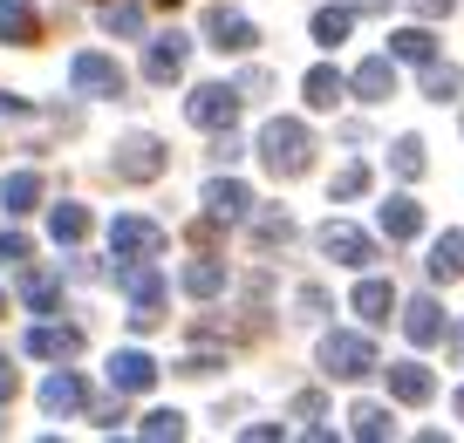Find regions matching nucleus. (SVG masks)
Masks as SVG:
<instances>
[{
	"label": "nucleus",
	"mask_w": 464,
	"mask_h": 443,
	"mask_svg": "<svg viewBox=\"0 0 464 443\" xmlns=\"http://www.w3.org/2000/svg\"><path fill=\"white\" fill-rule=\"evenodd\" d=\"M116 286L130 294V328L150 334L164 321V273L150 259H116Z\"/></svg>",
	"instance_id": "1"
},
{
	"label": "nucleus",
	"mask_w": 464,
	"mask_h": 443,
	"mask_svg": "<svg viewBox=\"0 0 464 443\" xmlns=\"http://www.w3.org/2000/svg\"><path fill=\"white\" fill-rule=\"evenodd\" d=\"M260 158L274 178H301L307 164H314V137H307V123H294V116H274V123L260 130Z\"/></svg>",
	"instance_id": "2"
},
{
	"label": "nucleus",
	"mask_w": 464,
	"mask_h": 443,
	"mask_svg": "<svg viewBox=\"0 0 464 443\" xmlns=\"http://www.w3.org/2000/svg\"><path fill=\"white\" fill-rule=\"evenodd\" d=\"M321 369H328L334 382H362V375H376V348H369V334H328V342H321Z\"/></svg>",
	"instance_id": "3"
},
{
	"label": "nucleus",
	"mask_w": 464,
	"mask_h": 443,
	"mask_svg": "<svg viewBox=\"0 0 464 443\" xmlns=\"http://www.w3.org/2000/svg\"><path fill=\"white\" fill-rule=\"evenodd\" d=\"M239 102H246V96H239L232 82H198V89H191V102H185V116H191L198 130H212V137H218V130L239 123Z\"/></svg>",
	"instance_id": "4"
},
{
	"label": "nucleus",
	"mask_w": 464,
	"mask_h": 443,
	"mask_svg": "<svg viewBox=\"0 0 464 443\" xmlns=\"http://www.w3.org/2000/svg\"><path fill=\"white\" fill-rule=\"evenodd\" d=\"M69 82L82 89V96H96V102H110V96H123V69H116L110 55H96V48H82V55L69 62Z\"/></svg>",
	"instance_id": "5"
},
{
	"label": "nucleus",
	"mask_w": 464,
	"mask_h": 443,
	"mask_svg": "<svg viewBox=\"0 0 464 443\" xmlns=\"http://www.w3.org/2000/svg\"><path fill=\"white\" fill-rule=\"evenodd\" d=\"M116 178H130V185L164 178V143L158 137H123L116 143Z\"/></svg>",
	"instance_id": "6"
},
{
	"label": "nucleus",
	"mask_w": 464,
	"mask_h": 443,
	"mask_svg": "<svg viewBox=\"0 0 464 443\" xmlns=\"http://www.w3.org/2000/svg\"><path fill=\"white\" fill-rule=\"evenodd\" d=\"M321 253H328L334 266H369V259H376V239L355 232L348 218H328V226H321Z\"/></svg>",
	"instance_id": "7"
},
{
	"label": "nucleus",
	"mask_w": 464,
	"mask_h": 443,
	"mask_svg": "<svg viewBox=\"0 0 464 443\" xmlns=\"http://www.w3.org/2000/svg\"><path fill=\"white\" fill-rule=\"evenodd\" d=\"M110 253L116 259H158L164 253V226H150V218H116L110 226Z\"/></svg>",
	"instance_id": "8"
},
{
	"label": "nucleus",
	"mask_w": 464,
	"mask_h": 443,
	"mask_svg": "<svg viewBox=\"0 0 464 443\" xmlns=\"http://www.w3.org/2000/svg\"><path fill=\"white\" fill-rule=\"evenodd\" d=\"M205 42H212L218 55H246V48L260 42V28H253L246 14H232V7H212V14H205Z\"/></svg>",
	"instance_id": "9"
},
{
	"label": "nucleus",
	"mask_w": 464,
	"mask_h": 443,
	"mask_svg": "<svg viewBox=\"0 0 464 443\" xmlns=\"http://www.w3.org/2000/svg\"><path fill=\"white\" fill-rule=\"evenodd\" d=\"M198 205H205V218H212V226H232V218L253 212V191L239 185V178H212V185L198 191Z\"/></svg>",
	"instance_id": "10"
},
{
	"label": "nucleus",
	"mask_w": 464,
	"mask_h": 443,
	"mask_svg": "<svg viewBox=\"0 0 464 443\" xmlns=\"http://www.w3.org/2000/svg\"><path fill=\"white\" fill-rule=\"evenodd\" d=\"M28 355L34 361H75V355H82V328H69V321H42V328H28Z\"/></svg>",
	"instance_id": "11"
},
{
	"label": "nucleus",
	"mask_w": 464,
	"mask_h": 443,
	"mask_svg": "<svg viewBox=\"0 0 464 443\" xmlns=\"http://www.w3.org/2000/svg\"><path fill=\"white\" fill-rule=\"evenodd\" d=\"M110 389H116V396H144V389H158V361H150L144 348L110 355Z\"/></svg>",
	"instance_id": "12"
},
{
	"label": "nucleus",
	"mask_w": 464,
	"mask_h": 443,
	"mask_svg": "<svg viewBox=\"0 0 464 443\" xmlns=\"http://www.w3.org/2000/svg\"><path fill=\"white\" fill-rule=\"evenodd\" d=\"M42 409H48V416H75V409H89V382H82L75 369H55V375L42 382Z\"/></svg>",
	"instance_id": "13"
},
{
	"label": "nucleus",
	"mask_w": 464,
	"mask_h": 443,
	"mask_svg": "<svg viewBox=\"0 0 464 443\" xmlns=\"http://www.w3.org/2000/svg\"><path fill=\"white\" fill-rule=\"evenodd\" d=\"M185 55H191L185 34H158V42L144 48V75L150 82H178V75H185Z\"/></svg>",
	"instance_id": "14"
},
{
	"label": "nucleus",
	"mask_w": 464,
	"mask_h": 443,
	"mask_svg": "<svg viewBox=\"0 0 464 443\" xmlns=\"http://www.w3.org/2000/svg\"><path fill=\"white\" fill-rule=\"evenodd\" d=\"M382 375H390V396H396V402H410V409L437 396V375L423 369V361H390Z\"/></svg>",
	"instance_id": "15"
},
{
	"label": "nucleus",
	"mask_w": 464,
	"mask_h": 443,
	"mask_svg": "<svg viewBox=\"0 0 464 443\" xmlns=\"http://www.w3.org/2000/svg\"><path fill=\"white\" fill-rule=\"evenodd\" d=\"M0 42H14V48L42 42V14H34V0H0Z\"/></svg>",
	"instance_id": "16"
},
{
	"label": "nucleus",
	"mask_w": 464,
	"mask_h": 443,
	"mask_svg": "<svg viewBox=\"0 0 464 443\" xmlns=\"http://www.w3.org/2000/svg\"><path fill=\"white\" fill-rule=\"evenodd\" d=\"M348 89H355L362 102H390V96H396V62H390V55H369L362 69L348 75Z\"/></svg>",
	"instance_id": "17"
},
{
	"label": "nucleus",
	"mask_w": 464,
	"mask_h": 443,
	"mask_svg": "<svg viewBox=\"0 0 464 443\" xmlns=\"http://www.w3.org/2000/svg\"><path fill=\"white\" fill-rule=\"evenodd\" d=\"M376 226H382V239H390V246H403V239H417V232H423V205L417 198H390L376 212Z\"/></svg>",
	"instance_id": "18"
},
{
	"label": "nucleus",
	"mask_w": 464,
	"mask_h": 443,
	"mask_svg": "<svg viewBox=\"0 0 464 443\" xmlns=\"http://www.w3.org/2000/svg\"><path fill=\"white\" fill-rule=\"evenodd\" d=\"M423 273H430L437 286H458L464 280V232H444V239L430 246V259H423Z\"/></svg>",
	"instance_id": "19"
},
{
	"label": "nucleus",
	"mask_w": 464,
	"mask_h": 443,
	"mask_svg": "<svg viewBox=\"0 0 464 443\" xmlns=\"http://www.w3.org/2000/svg\"><path fill=\"white\" fill-rule=\"evenodd\" d=\"M403 334L417 348H437V342H444V307H437V301H410L403 307Z\"/></svg>",
	"instance_id": "20"
},
{
	"label": "nucleus",
	"mask_w": 464,
	"mask_h": 443,
	"mask_svg": "<svg viewBox=\"0 0 464 443\" xmlns=\"http://www.w3.org/2000/svg\"><path fill=\"white\" fill-rule=\"evenodd\" d=\"M348 307H355V314H362L369 328H382V321L396 314V286H390V280H362V286H355V301H348Z\"/></svg>",
	"instance_id": "21"
},
{
	"label": "nucleus",
	"mask_w": 464,
	"mask_h": 443,
	"mask_svg": "<svg viewBox=\"0 0 464 443\" xmlns=\"http://www.w3.org/2000/svg\"><path fill=\"white\" fill-rule=\"evenodd\" d=\"M301 96H307V110H334V102L348 96V82H342V69H307Z\"/></svg>",
	"instance_id": "22"
},
{
	"label": "nucleus",
	"mask_w": 464,
	"mask_h": 443,
	"mask_svg": "<svg viewBox=\"0 0 464 443\" xmlns=\"http://www.w3.org/2000/svg\"><path fill=\"white\" fill-rule=\"evenodd\" d=\"M48 239L55 246H82L89 239V205H55V212H48Z\"/></svg>",
	"instance_id": "23"
},
{
	"label": "nucleus",
	"mask_w": 464,
	"mask_h": 443,
	"mask_svg": "<svg viewBox=\"0 0 464 443\" xmlns=\"http://www.w3.org/2000/svg\"><path fill=\"white\" fill-rule=\"evenodd\" d=\"M21 301H28L34 314H55V301H62V280H55V273H42V266H28V273H21Z\"/></svg>",
	"instance_id": "24"
},
{
	"label": "nucleus",
	"mask_w": 464,
	"mask_h": 443,
	"mask_svg": "<svg viewBox=\"0 0 464 443\" xmlns=\"http://www.w3.org/2000/svg\"><path fill=\"white\" fill-rule=\"evenodd\" d=\"M390 62H437V42H430V28H396L390 34Z\"/></svg>",
	"instance_id": "25"
},
{
	"label": "nucleus",
	"mask_w": 464,
	"mask_h": 443,
	"mask_svg": "<svg viewBox=\"0 0 464 443\" xmlns=\"http://www.w3.org/2000/svg\"><path fill=\"white\" fill-rule=\"evenodd\" d=\"M0 205H7V212H34V205H42V171H14L7 178V185H0Z\"/></svg>",
	"instance_id": "26"
},
{
	"label": "nucleus",
	"mask_w": 464,
	"mask_h": 443,
	"mask_svg": "<svg viewBox=\"0 0 464 443\" xmlns=\"http://www.w3.org/2000/svg\"><path fill=\"white\" fill-rule=\"evenodd\" d=\"M185 294H191V301L226 294V266H218V259H191V266H185Z\"/></svg>",
	"instance_id": "27"
},
{
	"label": "nucleus",
	"mask_w": 464,
	"mask_h": 443,
	"mask_svg": "<svg viewBox=\"0 0 464 443\" xmlns=\"http://www.w3.org/2000/svg\"><path fill=\"white\" fill-rule=\"evenodd\" d=\"M348 429L362 443H382L390 437V409H382V402H355V409H348Z\"/></svg>",
	"instance_id": "28"
},
{
	"label": "nucleus",
	"mask_w": 464,
	"mask_h": 443,
	"mask_svg": "<svg viewBox=\"0 0 464 443\" xmlns=\"http://www.w3.org/2000/svg\"><path fill=\"white\" fill-rule=\"evenodd\" d=\"M348 28H355V7H321V14H314V42L321 48L348 42Z\"/></svg>",
	"instance_id": "29"
},
{
	"label": "nucleus",
	"mask_w": 464,
	"mask_h": 443,
	"mask_svg": "<svg viewBox=\"0 0 464 443\" xmlns=\"http://www.w3.org/2000/svg\"><path fill=\"white\" fill-rule=\"evenodd\" d=\"M137 437H150V443H178V437H185V416H178V409H150L144 423H137Z\"/></svg>",
	"instance_id": "30"
},
{
	"label": "nucleus",
	"mask_w": 464,
	"mask_h": 443,
	"mask_svg": "<svg viewBox=\"0 0 464 443\" xmlns=\"http://www.w3.org/2000/svg\"><path fill=\"white\" fill-rule=\"evenodd\" d=\"M458 89H464L458 69H437V62H423V96H430V102H450Z\"/></svg>",
	"instance_id": "31"
},
{
	"label": "nucleus",
	"mask_w": 464,
	"mask_h": 443,
	"mask_svg": "<svg viewBox=\"0 0 464 443\" xmlns=\"http://www.w3.org/2000/svg\"><path fill=\"white\" fill-rule=\"evenodd\" d=\"M287 239H294L287 212H260V218H253V246H287Z\"/></svg>",
	"instance_id": "32"
},
{
	"label": "nucleus",
	"mask_w": 464,
	"mask_h": 443,
	"mask_svg": "<svg viewBox=\"0 0 464 443\" xmlns=\"http://www.w3.org/2000/svg\"><path fill=\"white\" fill-rule=\"evenodd\" d=\"M390 164H396V178H410V185H417V178H423V143H417V137H396Z\"/></svg>",
	"instance_id": "33"
},
{
	"label": "nucleus",
	"mask_w": 464,
	"mask_h": 443,
	"mask_svg": "<svg viewBox=\"0 0 464 443\" xmlns=\"http://www.w3.org/2000/svg\"><path fill=\"white\" fill-rule=\"evenodd\" d=\"M102 28L110 34H144V7H137V0H116L110 14H102Z\"/></svg>",
	"instance_id": "34"
},
{
	"label": "nucleus",
	"mask_w": 464,
	"mask_h": 443,
	"mask_svg": "<svg viewBox=\"0 0 464 443\" xmlns=\"http://www.w3.org/2000/svg\"><path fill=\"white\" fill-rule=\"evenodd\" d=\"M362 191H369V164H342V171H334V198H362Z\"/></svg>",
	"instance_id": "35"
},
{
	"label": "nucleus",
	"mask_w": 464,
	"mask_h": 443,
	"mask_svg": "<svg viewBox=\"0 0 464 443\" xmlns=\"http://www.w3.org/2000/svg\"><path fill=\"white\" fill-rule=\"evenodd\" d=\"M0 259H7V266H28V259H34L28 232H0Z\"/></svg>",
	"instance_id": "36"
},
{
	"label": "nucleus",
	"mask_w": 464,
	"mask_h": 443,
	"mask_svg": "<svg viewBox=\"0 0 464 443\" xmlns=\"http://www.w3.org/2000/svg\"><path fill=\"white\" fill-rule=\"evenodd\" d=\"M321 409H328V402H321L314 389H301V396H294V416H301V423H321Z\"/></svg>",
	"instance_id": "37"
},
{
	"label": "nucleus",
	"mask_w": 464,
	"mask_h": 443,
	"mask_svg": "<svg viewBox=\"0 0 464 443\" xmlns=\"http://www.w3.org/2000/svg\"><path fill=\"white\" fill-rule=\"evenodd\" d=\"M410 7H417V14H423V21H444V14H450V7H458V0H410Z\"/></svg>",
	"instance_id": "38"
},
{
	"label": "nucleus",
	"mask_w": 464,
	"mask_h": 443,
	"mask_svg": "<svg viewBox=\"0 0 464 443\" xmlns=\"http://www.w3.org/2000/svg\"><path fill=\"white\" fill-rule=\"evenodd\" d=\"M301 314H328V294H321V286H301Z\"/></svg>",
	"instance_id": "39"
},
{
	"label": "nucleus",
	"mask_w": 464,
	"mask_h": 443,
	"mask_svg": "<svg viewBox=\"0 0 464 443\" xmlns=\"http://www.w3.org/2000/svg\"><path fill=\"white\" fill-rule=\"evenodd\" d=\"M239 437H246V443H274V437H280V423H246Z\"/></svg>",
	"instance_id": "40"
},
{
	"label": "nucleus",
	"mask_w": 464,
	"mask_h": 443,
	"mask_svg": "<svg viewBox=\"0 0 464 443\" xmlns=\"http://www.w3.org/2000/svg\"><path fill=\"white\" fill-rule=\"evenodd\" d=\"M14 389H21V375L7 369V361H0V402H14Z\"/></svg>",
	"instance_id": "41"
},
{
	"label": "nucleus",
	"mask_w": 464,
	"mask_h": 443,
	"mask_svg": "<svg viewBox=\"0 0 464 443\" xmlns=\"http://www.w3.org/2000/svg\"><path fill=\"white\" fill-rule=\"evenodd\" d=\"M450 348H458V361H464V328H458V334H450Z\"/></svg>",
	"instance_id": "42"
},
{
	"label": "nucleus",
	"mask_w": 464,
	"mask_h": 443,
	"mask_svg": "<svg viewBox=\"0 0 464 443\" xmlns=\"http://www.w3.org/2000/svg\"><path fill=\"white\" fill-rule=\"evenodd\" d=\"M458 416H464V389H458Z\"/></svg>",
	"instance_id": "43"
},
{
	"label": "nucleus",
	"mask_w": 464,
	"mask_h": 443,
	"mask_svg": "<svg viewBox=\"0 0 464 443\" xmlns=\"http://www.w3.org/2000/svg\"><path fill=\"white\" fill-rule=\"evenodd\" d=\"M0 314H7V294H0Z\"/></svg>",
	"instance_id": "44"
},
{
	"label": "nucleus",
	"mask_w": 464,
	"mask_h": 443,
	"mask_svg": "<svg viewBox=\"0 0 464 443\" xmlns=\"http://www.w3.org/2000/svg\"><path fill=\"white\" fill-rule=\"evenodd\" d=\"M362 7H382V0H362Z\"/></svg>",
	"instance_id": "45"
},
{
	"label": "nucleus",
	"mask_w": 464,
	"mask_h": 443,
	"mask_svg": "<svg viewBox=\"0 0 464 443\" xmlns=\"http://www.w3.org/2000/svg\"><path fill=\"white\" fill-rule=\"evenodd\" d=\"M158 7H178V0H158Z\"/></svg>",
	"instance_id": "46"
}]
</instances>
